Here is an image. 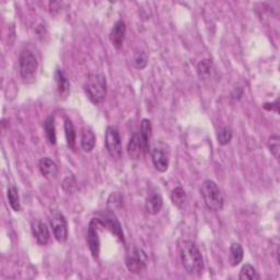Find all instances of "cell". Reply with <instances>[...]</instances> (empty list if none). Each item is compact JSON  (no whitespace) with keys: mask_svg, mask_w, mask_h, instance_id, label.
Returning a JSON list of instances; mask_svg holds the SVG:
<instances>
[{"mask_svg":"<svg viewBox=\"0 0 280 280\" xmlns=\"http://www.w3.org/2000/svg\"><path fill=\"white\" fill-rule=\"evenodd\" d=\"M183 267L188 274L201 275L204 271V259L197 245L192 241H182L178 246Z\"/></svg>","mask_w":280,"mask_h":280,"instance_id":"obj_1","label":"cell"},{"mask_svg":"<svg viewBox=\"0 0 280 280\" xmlns=\"http://www.w3.org/2000/svg\"><path fill=\"white\" fill-rule=\"evenodd\" d=\"M106 78L102 73H92L84 82V91L94 104L102 103L106 98Z\"/></svg>","mask_w":280,"mask_h":280,"instance_id":"obj_2","label":"cell"},{"mask_svg":"<svg viewBox=\"0 0 280 280\" xmlns=\"http://www.w3.org/2000/svg\"><path fill=\"white\" fill-rule=\"evenodd\" d=\"M201 194L208 209L219 211L224 206V195L216 182L206 179L201 187Z\"/></svg>","mask_w":280,"mask_h":280,"instance_id":"obj_3","label":"cell"},{"mask_svg":"<svg viewBox=\"0 0 280 280\" xmlns=\"http://www.w3.org/2000/svg\"><path fill=\"white\" fill-rule=\"evenodd\" d=\"M20 74L24 83H33L36 78L38 68L37 59L35 55L30 51H23L19 57Z\"/></svg>","mask_w":280,"mask_h":280,"instance_id":"obj_4","label":"cell"},{"mask_svg":"<svg viewBox=\"0 0 280 280\" xmlns=\"http://www.w3.org/2000/svg\"><path fill=\"white\" fill-rule=\"evenodd\" d=\"M105 148H106L107 152L109 153L113 159H121L123 153L122 148V138L121 134L117 127L108 126L105 132V138H104Z\"/></svg>","mask_w":280,"mask_h":280,"instance_id":"obj_5","label":"cell"},{"mask_svg":"<svg viewBox=\"0 0 280 280\" xmlns=\"http://www.w3.org/2000/svg\"><path fill=\"white\" fill-rule=\"evenodd\" d=\"M147 254L140 247H134L133 251L126 257V266L128 271L133 274H139L143 272L147 267Z\"/></svg>","mask_w":280,"mask_h":280,"instance_id":"obj_6","label":"cell"},{"mask_svg":"<svg viewBox=\"0 0 280 280\" xmlns=\"http://www.w3.org/2000/svg\"><path fill=\"white\" fill-rule=\"evenodd\" d=\"M51 226L55 239L59 243H65L68 239V224L64 214L59 211H54L51 216Z\"/></svg>","mask_w":280,"mask_h":280,"instance_id":"obj_7","label":"cell"},{"mask_svg":"<svg viewBox=\"0 0 280 280\" xmlns=\"http://www.w3.org/2000/svg\"><path fill=\"white\" fill-rule=\"evenodd\" d=\"M101 227L98 218H93L89 224L88 234H87V243L94 258L99 257L100 253V238H99V229Z\"/></svg>","mask_w":280,"mask_h":280,"instance_id":"obj_8","label":"cell"},{"mask_svg":"<svg viewBox=\"0 0 280 280\" xmlns=\"http://www.w3.org/2000/svg\"><path fill=\"white\" fill-rule=\"evenodd\" d=\"M101 227L106 228L107 230H109L113 234H115L122 242H125V238H124V232L123 229L121 227V223L118 222V220L111 216V214H102V216L97 217Z\"/></svg>","mask_w":280,"mask_h":280,"instance_id":"obj_9","label":"cell"},{"mask_svg":"<svg viewBox=\"0 0 280 280\" xmlns=\"http://www.w3.org/2000/svg\"><path fill=\"white\" fill-rule=\"evenodd\" d=\"M31 230L33 237L36 239L38 244L46 245L49 241V230L46 223L39 219H34L31 222Z\"/></svg>","mask_w":280,"mask_h":280,"instance_id":"obj_10","label":"cell"},{"mask_svg":"<svg viewBox=\"0 0 280 280\" xmlns=\"http://www.w3.org/2000/svg\"><path fill=\"white\" fill-rule=\"evenodd\" d=\"M125 34H126V24L122 20H118L114 24L111 34H109V39H111V43L114 47L119 48L122 46L125 39Z\"/></svg>","mask_w":280,"mask_h":280,"instance_id":"obj_11","label":"cell"},{"mask_svg":"<svg viewBox=\"0 0 280 280\" xmlns=\"http://www.w3.org/2000/svg\"><path fill=\"white\" fill-rule=\"evenodd\" d=\"M127 152H128L129 158L133 160H138L140 157H141L142 152H144L142 140L139 134H134L132 138L129 139V142L127 146Z\"/></svg>","mask_w":280,"mask_h":280,"instance_id":"obj_12","label":"cell"},{"mask_svg":"<svg viewBox=\"0 0 280 280\" xmlns=\"http://www.w3.org/2000/svg\"><path fill=\"white\" fill-rule=\"evenodd\" d=\"M152 163L159 172H166L169 169V157L161 148L154 147L151 153Z\"/></svg>","mask_w":280,"mask_h":280,"instance_id":"obj_13","label":"cell"},{"mask_svg":"<svg viewBox=\"0 0 280 280\" xmlns=\"http://www.w3.org/2000/svg\"><path fill=\"white\" fill-rule=\"evenodd\" d=\"M55 79H56L57 92L59 98L62 100L67 99L70 93V83L66 73H65L62 69H57L56 73H55Z\"/></svg>","mask_w":280,"mask_h":280,"instance_id":"obj_14","label":"cell"},{"mask_svg":"<svg viewBox=\"0 0 280 280\" xmlns=\"http://www.w3.org/2000/svg\"><path fill=\"white\" fill-rule=\"evenodd\" d=\"M38 168L43 176H45L46 178L55 177L58 172V168L56 166V163H55L53 160L49 158L41 159V161H39V164H38Z\"/></svg>","mask_w":280,"mask_h":280,"instance_id":"obj_15","label":"cell"},{"mask_svg":"<svg viewBox=\"0 0 280 280\" xmlns=\"http://www.w3.org/2000/svg\"><path fill=\"white\" fill-rule=\"evenodd\" d=\"M197 73L202 81H208L212 78L213 64L211 59H203L197 65Z\"/></svg>","mask_w":280,"mask_h":280,"instance_id":"obj_16","label":"cell"},{"mask_svg":"<svg viewBox=\"0 0 280 280\" xmlns=\"http://www.w3.org/2000/svg\"><path fill=\"white\" fill-rule=\"evenodd\" d=\"M163 206V199L162 196L158 193H154L147 198L146 204H144V208H146L147 212L150 214H157L160 210L162 209Z\"/></svg>","mask_w":280,"mask_h":280,"instance_id":"obj_17","label":"cell"},{"mask_svg":"<svg viewBox=\"0 0 280 280\" xmlns=\"http://www.w3.org/2000/svg\"><path fill=\"white\" fill-rule=\"evenodd\" d=\"M96 146V135L91 128L84 127L81 134V148L83 151L91 152Z\"/></svg>","mask_w":280,"mask_h":280,"instance_id":"obj_18","label":"cell"},{"mask_svg":"<svg viewBox=\"0 0 280 280\" xmlns=\"http://www.w3.org/2000/svg\"><path fill=\"white\" fill-rule=\"evenodd\" d=\"M140 137H141L144 152H148L149 150V142H150V136H151V122L149 119L144 118L141 122V126H140Z\"/></svg>","mask_w":280,"mask_h":280,"instance_id":"obj_19","label":"cell"},{"mask_svg":"<svg viewBox=\"0 0 280 280\" xmlns=\"http://www.w3.org/2000/svg\"><path fill=\"white\" fill-rule=\"evenodd\" d=\"M65 136H66L68 147L70 149H74V144H76V129H74L72 122L68 118L65 121Z\"/></svg>","mask_w":280,"mask_h":280,"instance_id":"obj_20","label":"cell"},{"mask_svg":"<svg viewBox=\"0 0 280 280\" xmlns=\"http://www.w3.org/2000/svg\"><path fill=\"white\" fill-rule=\"evenodd\" d=\"M44 132L49 143H56V129H55V121L53 116L47 117L46 121L44 122Z\"/></svg>","mask_w":280,"mask_h":280,"instance_id":"obj_21","label":"cell"},{"mask_svg":"<svg viewBox=\"0 0 280 280\" xmlns=\"http://www.w3.org/2000/svg\"><path fill=\"white\" fill-rule=\"evenodd\" d=\"M244 252L240 243H233L230 247V259H231L232 266H238V265L243 261Z\"/></svg>","mask_w":280,"mask_h":280,"instance_id":"obj_22","label":"cell"},{"mask_svg":"<svg viewBox=\"0 0 280 280\" xmlns=\"http://www.w3.org/2000/svg\"><path fill=\"white\" fill-rule=\"evenodd\" d=\"M7 196H8L10 207H11L16 212L20 211V210H21V204H20V196H19L18 189L14 186H10L8 188Z\"/></svg>","mask_w":280,"mask_h":280,"instance_id":"obj_23","label":"cell"},{"mask_svg":"<svg viewBox=\"0 0 280 280\" xmlns=\"http://www.w3.org/2000/svg\"><path fill=\"white\" fill-rule=\"evenodd\" d=\"M258 278L259 276L258 273L256 272V269L249 264L244 265L241 269V272H240V276H239L240 280H256Z\"/></svg>","mask_w":280,"mask_h":280,"instance_id":"obj_24","label":"cell"},{"mask_svg":"<svg viewBox=\"0 0 280 280\" xmlns=\"http://www.w3.org/2000/svg\"><path fill=\"white\" fill-rule=\"evenodd\" d=\"M171 199L175 206L181 208L185 204V201H186V194H185V191L181 186H177L172 191Z\"/></svg>","mask_w":280,"mask_h":280,"instance_id":"obj_25","label":"cell"},{"mask_svg":"<svg viewBox=\"0 0 280 280\" xmlns=\"http://www.w3.org/2000/svg\"><path fill=\"white\" fill-rule=\"evenodd\" d=\"M233 136V133H232V129L226 126V127H222L221 129H219L218 135H217V138H218V142L219 144H221V146H226L230 141H231Z\"/></svg>","mask_w":280,"mask_h":280,"instance_id":"obj_26","label":"cell"},{"mask_svg":"<svg viewBox=\"0 0 280 280\" xmlns=\"http://www.w3.org/2000/svg\"><path fill=\"white\" fill-rule=\"evenodd\" d=\"M280 138L278 135H273L268 139V148L271 150L273 156L279 160V152H280Z\"/></svg>","mask_w":280,"mask_h":280,"instance_id":"obj_27","label":"cell"},{"mask_svg":"<svg viewBox=\"0 0 280 280\" xmlns=\"http://www.w3.org/2000/svg\"><path fill=\"white\" fill-rule=\"evenodd\" d=\"M134 65L137 69H143L147 67L148 65V55L144 52H140L136 54V56L134 58Z\"/></svg>","mask_w":280,"mask_h":280,"instance_id":"obj_28","label":"cell"},{"mask_svg":"<svg viewBox=\"0 0 280 280\" xmlns=\"http://www.w3.org/2000/svg\"><path fill=\"white\" fill-rule=\"evenodd\" d=\"M63 187L66 192H72L77 188V183L76 181H74V178L72 176L67 177L63 183Z\"/></svg>","mask_w":280,"mask_h":280,"instance_id":"obj_29","label":"cell"}]
</instances>
